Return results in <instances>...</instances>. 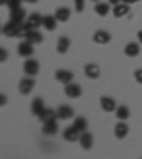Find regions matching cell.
Masks as SVG:
<instances>
[{"mask_svg":"<svg viewBox=\"0 0 142 159\" xmlns=\"http://www.w3.org/2000/svg\"><path fill=\"white\" fill-rule=\"evenodd\" d=\"M93 2H98V0H93Z\"/></svg>","mask_w":142,"mask_h":159,"instance_id":"74e56055","label":"cell"},{"mask_svg":"<svg viewBox=\"0 0 142 159\" xmlns=\"http://www.w3.org/2000/svg\"><path fill=\"white\" fill-rule=\"evenodd\" d=\"M128 132H129V126H128V124H125L124 121H119L115 125V128H114V135L118 139H124L128 135Z\"/></svg>","mask_w":142,"mask_h":159,"instance_id":"ffe728a7","label":"cell"},{"mask_svg":"<svg viewBox=\"0 0 142 159\" xmlns=\"http://www.w3.org/2000/svg\"><path fill=\"white\" fill-rule=\"evenodd\" d=\"M139 41L138 43H135V41H131V43H128L125 46V48H124V53H125L126 57H131V58H134V57H136L139 54V51H141V46H139Z\"/></svg>","mask_w":142,"mask_h":159,"instance_id":"ac0fdd59","label":"cell"},{"mask_svg":"<svg viewBox=\"0 0 142 159\" xmlns=\"http://www.w3.org/2000/svg\"><path fill=\"white\" fill-rule=\"evenodd\" d=\"M80 131L76 128L74 125L68 126V128L64 129V132H63V138L64 141H67V142H76V141H78L80 139Z\"/></svg>","mask_w":142,"mask_h":159,"instance_id":"30bf717a","label":"cell"},{"mask_svg":"<svg viewBox=\"0 0 142 159\" xmlns=\"http://www.w3.org/2000/svg\"><path fill=\"white\" fill-rule=\"evenodd\" d=\"M44 109H46V107H44V101L40 98V97H37V98H34L33 101H31V114H33V115L39 116Z\"/></svg>","mask_w":142,"mask_h":159,"instance_id":"d4e9b609","label":"cell"},{"mask_svg":"<svg viewBox=\"0 0 142 159\" xmlns=\"http://www.w3.org/2000/svg\"><path fill=\"white\" fill-rule=\"evenodd\" d=\"M136 36H138V41L142 44V29L138 31V34H136Z\"/></svg>","mask_w":142,"mask_h":159,"instance_id":"836d02e7","label":"cell"},{"mask_svg":"<svg viewBox=\"0 0 142 159\" xmlns=\"http://www.w3.org/2000/svg\"><path fill=\"white\" fill-rule=\"evenodd\" d=\"M0 4L3 6V4H7V0H0Z\"/></svg>","mask_w":142,"mask_h":159,"instance_id":"8d00e7d4","label":"cell"},{"mask_svg":"<svg viewBox=\"0 0 142 159\" xmlns=\"http://www.w3.org/2000/svg\"><path fill=\"white\" fill-rule=\"evenodd\" d=\"M34 44H31L27 40H21L19 44H17V54L20 57H26V58H30V57L34 54Z\"/></svg>","mask_w":142,"mask_h":159,"instance_id":"3957f363","label":"cell"},{"mask_svg":"<svg viewBox=\"0 0 142 159\" xmlns=\"http://www.w3.org/2000/svg\"><path fill=\"white\" fill-rule=\"evenodd\" d=\"M73 125L78 129L80 132H84V131H87V128H88V121H87L84 116H77V118H74Z\"/></svg>","mask_w":142,"mask_h":159,"instance_id":"4316f807","label":"cell"},{"mask_svg":"<svg viewBox=\"0 0 142 159\" xmlns=\"http://www.w3.org/2000/svg\"><path fill=\"white\" fill-rule=\"evenodd\" d=\"M57 23H58V20H57V17L51 16V14H46V16H43V27L47 30V31H54V30L57 29Z\"/></svg>","mask_w":142,"mask_h":159,"instance_id":"e0dca14e","label":"cell"},{"mask_svg":"<svg viewBox=\"0 0 142 159\" xmlns=\"http://www.w3.org/2000/svg\"><path fill=\"white\" fill-rule=\"evenodd\" d=\"M54 16L57 17L58 23H67L70 20V17H71V10H70L68 7H58V9L56 10Z\"/></svg>","mask_w":142,"mask_h":159,"instance_id":"44dd1931","label":"cell"},{"mask_svg":"<svg viewBox=\"0 0 142 159\" xmlns=\"http://www.w3.org/2000/svg\"><path fill=\"white\" fill-rule=\"evenodd\" d=\"M39 119L43 124H46V122H51V121H57L58 115H57V111H54V109H51V108H46L43 112L39 115Z\"/></svg>","mask_w":142,"mask_h":159,"instance_id":"9a60e30c","label":"cell"},{"mask_svg":"<svg viewBox=\"0 0 142 159\" xmlns=\"http://www.w3.org/2000/svg\"><path fill=\"white\" fill-rule=\"evenodd\" d=\"M139 0H122V3H126V4H129V6H131V4H135V3H138Z\"/></svg>","mask_w":142,"mask_h":159,"instance_id":"1f68e13d","label":"cell"},{"mask_svg":"<svg viewBox=\"0 0 142 159\" xmlns=\"http://www.w3.org/2000/svg\"><path fill=\"white\" fill-rule=\"evenodd\" d=\"M57 115H58V119H70L74 116V109L70 105H60L57 108Z\"/></svg>","mask_w":142,"mask_h":159,"instance_id":"7402d4cb","label":"cell"},{"mask_svg":"<svg viewBox=\"0 0 142 159\" xmlns=\"http://www.w3.org/2000/svg\"><path fill=\"white\" fill-rule=\"evenodd\" d=\"M23 2H26V3H30V4H36L39 0H23Z\"/></svg>","mask_w":142,"mask_h":159,"instance_id":"e575fe53","label":"cell"},{"mask_svg":"<svg viewBox=\"0 0 142 159\" xmlns=\"http://www.w3.org/2000/svg\"><path fill=\"white\" fill-rule=\"evenodd\" d=\"M94 11L97 13V16L105 17V16H108V13L111 11V4L104 3V2H97V4L94 6Z\"/></svg>","mask_w":142,"mask_h":159,"instance_id":"603a6c76","label":"cell"},{"mask_svg":"<svg viewBox=\"0 0 142 159\" xmlns=\"http://www.w3.org/2000/svg\"><path fill=\"white\" fill-rule=\"evenodd\" d=\"M74 9L77 13H81L85 9V0H74Z\"/></svg>","mask_w":142,"mask_h":159,"instance_id":"83f0119b","label":"cell"},{"mask_svg":"<svg viewBox=\"0 0 142 159\" xmlns=\"http://www.w3.org/2000/svg\"><path fill=\"white\" fill-rule=\"evenodd\" d=\"M64 93H66V95L68 97V98H80V97L83 95V88H81V85L77 83H70L67 84L66 87H64Z\"/></svg>","mask_w":142,"mask_h":159,"instance_id":"8992f818","label":"cell"},{"mask_svg":"<svg viewBox=\"0 0 142 159\" xmlns=\"http://www.w3.org/2000/svg\"><path fill=\"white\" fill-rule=\"evenodd\" d=\"M134 77H135V80H136V83L142 84V68L136 70L135 73H134Z\"/></svg>","mask_w":142,"mask_h":159,"instance_id":"f546056e","label":"cell"},{"mask_svg":"<svg viewBox=\"0 0 142 159\" xmlns=\"http://www.w3.org/2000/svg\"><path fill=\"white\" fill-rule=\"evenodd\" d=\"M34 87H36V80L33 78V77H24V78L20 80V83H19V91L23 95H29L31 91L34 89Z\"/></svg>","mask_w":142,"mask_h":159,"instance_id":"7a4b0ae2","label":"cell"},{"mask_svg":"<svg viewBox=\"0 0 142 159\" xmlns=\"http://www.w3.org/2000/svg\"><path fill=\"white\" fill-rule=\"evenodd\" d=\"M128 13H129V4L122 3V2L112 7V14L115 19H121V17L126 16Z\"/></svg>","mask_w":142,"mask_h":159,"instance_id":"d6986e66","label":"cell"},{"mask_svg":"<svg viewBox=\"0 0 142 159\" xmlns=\"http://www.w3.org/2000/svg\"><path fill=\"white\" fill-rule=\"evenodd\" d=\"M122 0H108V3L111 4V6H115V4H118V3H121Z\"/></svg>","mask_w":142,"mask_h":159,"instance_id":"d6a6232c","label":"cell"},{"mask_svg":"<svg viewBox=\"0 0 142 159\" xmlns=\"http://www.w3.org/2000/svg\"><path fill=\"white\" fill-rule=\"evenodd\" d=\"M131 112H129V108L126 105H119L115 109V116L118 118V121H126L129 118Z\"/></svg>","mask_w":142,"mask_h":159,"instance_id":"484cf974","label":"cell"},{"mask_svg":"<svg viewBox=\"0 0 142 159\" xmlns=\"http://www.w3.org/2000/svg\"><path fill=\"white\" fill-rule=\"evenodd\" d=\"M10 21L14 23H24L26 21V10L23 7H17V9L10 10Z\"/></svg>","mask_w":142,"mask_h":159,"instance_id":"7c38bea8","label":"cell"},{"mask_svg":"<svg viewBox=\"0 0 142 159\" xmlns=\"http://www.w3.org/2000/svg\"><path fill=\"white\" fill-rule=\"evenodd\" d=\"M24 26L27 30H33V29H40L43 27V16L39 13H33L30 14L24 21Z\"/></svg>","mask_w":142,"mask_h":159,"instance_id":"5b68a950","label":"cell"},{"mask_svg":"<svg viewBox=\"0 0 142 159\" xmlns=\"http://www.w3.org/2000/svg\"><path fill=\"white\" fill-rule=\"evenodd\" d=\"M27 29L24 23H14V21H7L2 27V34L6 37H24Z\"/></svg>","mask_w":142,"mask_h":159,"instance_id":"6da1fadb","label":"cell"},{"mask_svg":"<svg viewBox=\"0 0 142 159\" xmlns=\"http://www.w3.org/2000/svg\"><path fill=\"white\" fill-rule=\"evenodd\" d=\"M93 41L97 44H108L111 41V34L105 30H97L93 36Z\"/></svg>","mask_w":142,"mask_h":159,"instance_id":"5bb4252c","label":"cell"},{"mask_svg":"<svg viewBox=\"0 0 142 159\" xmlns=\"http://www.w3.org/2000/svg\"><path fill=\"white\" fill-rule=\"evenodd\" d=\"M99 105H101L103 111H105V112H115L117 101L112 98V97L104 95V97H101V98H99Z\"/></svg>","mask_w":142,"mask_h":159,"instance_id":"ba28073f","label":"cell"},{"mask_svg":"<svg viewBox=\"0 0 142 159\" xmlns=\"http://www.w3.org/2000/svg\"><path fill=\"white\" fill-rule=\"evenodd\" d=\"M23 71L26 75H30V77L37 75L40 71V63L34 58H27L23 64Z\"/></svg>","mask_w":142,"mask_h":159,"instance_id":"277c9868","label":"cell"},{"mask_svg":"<svg viewBox=\"0 0 142 159\" xmlns=\"http://www.w3.org/2000/svg\"><path fill=\"white\" fill-rule=\"evenodd\" d=\"M21 3H23V0H7V7L9 10H13L17 7H21Z\"/></svg>","mask_w":142,"mask_h":159,"instance_id":"f1b7e54d","label":"cell"},{"mask_svg":"<svg viewBox=\"0 0 142 159\" xmlns=\"http://www.w3.org/2000/svg\"><path fill=\"white\" fill-rule=\"evenodd\" d=\"M41 132L47 136H53L58 132V124L57 121H51V122H46L43 124V128H41Z\"/></svg>","mask_w":142,"mask_h":159,"instance_id":"cb8c5ba5","label":"cell"},{"mask_svg":"<svg viewBox=\"0 0 142 159\" xmlns=\"http://www.w3.org/2000/svg\"><path fill=\"white\" fill-rule=\"evenodd\" d=\"M78 142H80V145H81V148L85 149V151L91 149V148H93V145H94V136H93V134L87 132V131L81 132V134H80Z\"/></svg>","mask_w":142,"mask_h":159,"instance_id":"9c48e42d","label":"cell"},{"mask_svg":"<svg viewBox=\"0 0 142 159\" xmlns=\"http://www.w3.org/2000/svg\"><path fill=\"white\" fill-rule=\"evenodd\" d=\"M54 77H56V80L58 83L64 84V85L73 83V80H74V74L70 70H66V68H58L56 71V74H54Z\"/></svg>","mask_w":142,"mask_h":159,"instance_id":"52a82bcc","label":"cell"},{"mask_svg":"<svg viewBox=\"0 0 142 159\" xmlns=\"http://www.w3.org/2000/svg\"><path fill=\"white\" fill-rule=\"evenodd\" d=\"M70 46H71V40L67 36H61L57 40V53L58 54H66L70 50Z\"/></svg>","mask_w":142,"mask_h":159,"instance_id":"2e32d148","label":"cell"},{"mask_svg":"<svg viewBox=\"0 0 142 159\" xmlns=\"http://www.w3.org/2000/svg\"><path fill=\"white\" fill-rule=\"evenodd\" d=\"M84 74H85V77H88L89 80H97L101 75V70H99V67L97 66V64L89 63L84 67Z\"/></svg>","mask_w":142,"mask_h":159,"instance_id":"4fadbf2b","label":"cell"},{"mask_svg":"<svg viewBox=\"0 0 142 159\" xmlns=\"http://www.w3.org/2000/svg\"><path fill=\"white\" fill-rule=\"evenodd\" d=\"M23 39L27 40V41H30L31 44H40L41 41H43V34L39 31V29L27 30Z\"/></svg>","mask_w":142,"mask_h":159,"instance_id":"8fae6325","label":"cell"},{"mask_svg":"<svg viewBox=\"0 0 142 159\" xmlns=\"http://www.w3.org/2000/svg\"><path fill=\"white\" fill-rule=\"evenodd\" d=\"M4 101H7V98L4 99V95H2V102H0V104H2V105H4V104H6Z\"/></svg>","mask_w":142,"mask_h":159,"instance_id":"d590c367","label":"cell"},{"mask_svg":"<svg viewBox=\"0 0 142 159\" xmlns=\"http://www.w3.org/2000/svg\"><path fill=\"white\" fill-rule=\"evenodd\" d=\"M7 57H9V53H7V51H4V48L0 50V61H2V63H4V61H6Z\"/></svg>","mask_w":142,"mask_h":159,"instance_id":"4dcf8cb0","label":"cell"}]
</instances>
